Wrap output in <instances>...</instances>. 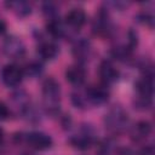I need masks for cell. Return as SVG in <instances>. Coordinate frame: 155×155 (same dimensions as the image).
<instances>
[{
	"instance_id": "9",
	"label": "cell",
	"mask_w": 155,
	"mask_h": 155,
	"mask_svg": "<svg viewBox=\"0 0 155 155\" xmlns=\"http://www.w3.org/2000/svg\"><path fill=\"white\" fill-rule=\"evenodd\" d=\"M25 143L35 150H46L52 147V138L40 131H31L24 136Z\"/></svg>"
},
{
	"instance_id": "5",
	"label": "cell",
	"mask_w": 155,
	"mask_h": 155,
	"mask_svg": "<svg viewBox=\"0 0 155 155\" xmlns=\"http://www.w3.org/2000/svg\"><path fill=\"white\" fill-rule=\"evenodd\" d=\"M92 29L96 35L102 36V38L109 36L113 33V23H111L109 12L105 8H101L98 13L96 15Z\"/></svg>"
},
{
	"instance_id": "13",
	"label": "cell",
	"mask_w": 155,
	"mask_h": 155,
	"mask_svg": "<svg viewBox=\"0 0 155 155\" xmlns=\"http://www.w3.org/2000/svg\"><path fill=\"white\" fill-rule=\"evenodd\" d=\"M151 130H153L151 124L149 121L140 120L134 126H132V128L130 131V134H131V138L134 142H142V140L147 139L150 136Z\"/></svg>"
},
{
	"instance_id": "16",
	"label": "cell",
	"mask_w": 155,
	"mask_h": 155,
	"mask_svg": "<svg viewBox=\"0 0 155 155\" xmlns=\"http://www.w3.org/2000/svg\"><path fill=\"white\" fill-rule=\"evenodd\" d=\"M46 29H47V33H48L52 38L61 39V38H64V36L67 35V29H68V27L65 25V23L61 22L59 18H56V19H51V21L47 22Z\"/></svg>"
},
{
	"instance_id": "11",
	"label": "cell",
	"mask_w": 155,
	"mask_h": 155,
	"mask_svg": "<svg viewBox=\"0 0 155 155\" xmlns=\"http://www.w3.org/2000/svg\"><path fill=\"white\" fill-rule=\"evenodd\" d=\"M65 25L73 30H79L86 23V13L82 8H71L65 15Z\"/></svg>"
},
{
	"instance_id": "4",
	"label": "cell",
	"mask_w": 155,
	"mask_h": 155,
	"mask_svg": "<svg viewBox=\"0 0 155 155\" xmlns=\"http://www.w3.org/2000/svg\"><path fill=\"white\" fill-rule=\"evenodd\" d=\"M85 94H86L88 105H102V104L107 103L110 97L109 88L104 84L88 86L85 90Z\"/></svg>"
},
{
	"instance_id": "22",
	"label": "cell",
	"mask_w": 155,
	"mask_h": 155,
	"mask_svg": "<svg viewBox=\"0 0 155 155\" xmlns=\"http://www.w3.org/2000/svg\"><path fill=\"white\" fill-rule=\"evenodd\" d=\"M138 22H140L142 24L153 28L154 27V16L149 12H142L138 15Z\"/></svg>"
},
{
	"instance_id": "19",
	"label": "cell",
	"mask_w": 155,
	"mask_h": 155,
	"mask_svg": "<svg viewBox=\"0 0 155 155\" xmlns=\"http://www.w3.org/2000/svg\"><path fill=\"white\" fill-rule=\"evenodd\" d=\"M42 71H44L42 63L39 62V61H31L25 65V68L23 70V74L31 78V79H35V78L40 76L42 74Z\"/></svg>"
},
{
	"instance_id": "2",
	"label": "cell",
	"mask_w": 155,
	"mask_h": 155,
	"mask_svg": "<svg viewBox=\"0 0 155 155\" xmlns=\"http://www.w3.org/2000/svg\"><path fill=\"white\" fill-rule=\"evenodd\" d=\"M130 117L121 105H114L104 116V126L111 134L122 133L128 126Z\"/></svg>"
},
{
	"instance_id": "14",
	"label": "cell",
	"mask_w": 155,
	"mask_h": 155,
	"mask_svg": "<svg viewBox=\"0 0 155 155\" xmlns=\"http://www.w3.org/2000/svg\"><path fill=\"white\" fill-rule=\"evenodd\" d=\"M38 53L39 56L45 61L54 59L59 53V47L52 42V41H41L38 46Z\"/></svg>"
},
{
	"instance_id": "24",
	"label": "cell",
	"mask_w": 155,
	"mask_h": 155,
	"mask_svg": "<svg viewBox=\"0 0 155 155\" xmlns=\"http://www.w3.org/2000/svg\"><path fill=\"white\" fill-rule=\"evenodd\" d=\"M8 116H10V109H8V107L2 101H0V121L7 120Z\"/></svg>"
},
{
	"instance_id": "7",
	"label": "cell",
	"mask_w": 155,
	"mask_h": 155,
	"mask_svg": "<svg viewBox=\"0 0 155 155\" xmlns=\"http://www.w3.org/2000/svg\"><path fill=\"white\" fill-rule=\"evenodd\" d=\"M73 56L76 59L78 64L82 65L86 63L92 54V45L86 38H79L73 42V48H71Z\"/></svg>"
},
{
	"instance_id": "8",
	"label": "cell",
	"mask_w": 155,
	"mask_h": 155,
	"mask_svg": "<svg viewBox=\"0 0 155 155\" xmlns=\"http://www.w3.org/2000/svg\"><path fill=\"white\" fill-rule=\"evenodd\" d=\"M23 70L16 64H6L0 73V78L2 82L8 87L18 86L23 80Z\"/></svg>"
},
{
	"instance_id": "10",
	"label": "cell",
	"mask_w": 155,
	"mask_h": 155,
	"mask_svg": "<svg viewBox=\"0 0 155 155\" xmlns=\"http://www.w3.org/2000/svg\"><path fill=\"white\" fill-rule=\"evenodd\" d=\"M98 73H99V78H101L102 84H104L107 86L116 82L119 80V78H120L119 69L110 61H103L99 64Z\"/></svg>"
},
{
	"instance_id": "3",
	"label": "cell",
	"mask_w": 155,
	"mask_h": 155,
	"mask_svg": "<svg viewBox=\"0 0 155 155\" xmlns=\"http://www.w3.org/2000/svg\"><path fill=\"white\" fill-rule=\"evenodd\" d=\"M69 143L78 150H87L96 143L94 130L90 125H84L80 130L69 137Z\"/></svg>"
},
{
	"instance_id": "23",
	"label": "cell",
	"mask_w": 155,
	"mask_h": 155,
	"mask_svg": "<svg viewBox=\"0 0 155 155\" xmlns=\"http://www.w3.org/2000/svg\"><path fill=\"white\" fill-rule=\"evenodd\" d=\"M132 51H133V48L138 45V34H137V31L136 30H133V29H130L128 30V33H127V44H126Z\"/></svg>"
},
{
	"instance_id": "1",
	"label": "cell",
	"mask_w": 155,
	"mask_h": 155,
	"mask_svg": "<svg viewBox=\"0 0 155 155\" xmlns=\"http://www.w3.org/2000/svg\"><path fill=\"white\" fill-rule=\"evenodd\" d=\"M42 101L47 114L54 116L61 108V86L53 78H47L42 82Z\"/></svg>"
},
{
	"instance_id": "15",
	"label": "cell",
	"mask_w": 155,
	"mask_h": 155,
	"mask_svg": "<svg viewBox=\"0 0 155 155\" xmlns=\"http://www.w3.org/2000/svg\"><path fill=\"white\" fill-rule=\"evenodd\" d=\"M11 102L15 107V109L23 115V113L27 110V108L30 105L29 96L24 90H17L11 94Z\"/></svg>"
},
{
	"instance_id": "21",
	"label": "cell",
	"mask_w": 155,
	"mask_h": 155,
	"mask_svg": "<svg viewBox=\"0 0 155 155\" xmlns=\"http://www.w3.org/2000/svg\"><path fill=\"white\" fill-rule=\"evenodd\" d=\"M42 12H44V15L46 16L47 21L59 18L58 7H57L56 4H53V2H44V4H42Z\"/></svg>"
},
{
	"instance_id": "6",
	"label": "cell",
	"mask_w": 155,
	"mask_h": 155,
	"mask_svg": "<svg viewBox=\"0 0 155 155\" xmlns=\"http://www.w3.org/2000/svg\"><path fill=\"white\" fill-rule=\"evenodd\" d=\"M2 50L5 54L12 59H19L25 54V45L24 42L15 35H10L4 40Z\"/></svg>"
},
{
	"instance_id": "20",
	"label": "cell",
	"mask_w": 155,
	"mask_h": 155,
	"mask_svg": "<svg viewBox=\"0 0 155 155\" xmlns=\"http://www.w3.org/2000/svg\"><path fill=\"white\" fill-rule=\"evenodd\" d=\"M71 103L74 104L75 108H79V109H86L87 105H88V102H87L85 91H84V92H81V91L73 92V93H71Z\"/></svg>"
},
{
	"instance_id": "27",
	"label": "cell",
	"mask_w": 155,
	"mask_h": 155,
	"mask_svg": "<svg viewBox=\"0 0 155 155\" xmlns=\"http://www.w3.org/2000/svg\"><path fill=\"white\" fill-rule=\"evenodd\" d=\"M2 140H4V131L2 128H0V144L2 143Z\"/></svg>"
},
{
	"instance_id": "17",
	"label": "cell",
	"mask_w": 155,
	"mask_h": 155,
	"mask_svg": "<svg viewBox=\"0 0 155 155\" xmlns=\"http://www.w3.org/2000/svg\"><path fill=\"white\" fill-rule=\"evenodd\" d=\"M10 10H12L18 17H27L31 13V5L28 1L17 0V1H7L5 4Z\"/></svg>"
},
{
	"instance_id": "26",
	"label": "cell",
	"mask_w": 155,
	"mask_h": 155,
	"mask_svg": "<svg viewBox=\"0 0 155 155\" xmlns=\"http://www.w3.org/2000/svg\"><path fill=\"white\" fill-rule=\"evenodd\" d=\"M5 30H6V23L2 19H0V34L5 33Z\"/></svg>"
},
{
	"instance_id": "18",
	"label": "cell",
	"mask_w": 155,
	"mask_h": 155,
	"mask_svg": "<svg viewBox=\"0 0 155 155\" xmlns=\"http://www.w3.org/2000/svg\"><path fill=\"white\" fill-rule=\"evenodd\" d=\"M111 54L117 61L128 62L132 57V50L127 45H117L111 50Z\"/></svg>"
},
{
	"instance_id": "25",
	"label": "cell",
	"mask_w": 155,
	"mask_h": 155,
	"mask_svg": "<svg viewBox=\"0 0 155 155\" xmlns=\"http://www.w3.org/2000/svg\"><path fill=\"white\" fill-rule=\"evenodd\" d=\"M139 155H155V150H154V147L151 144L149 145H145L140 149V153Z\"/></svg>"
},
{
	"instance_id": "12",
	"label": "cell",
	"mask_w": 155,
	"mask_h": 155,
	"mask_svg": "<svg viewBox=\"0 0 155 155\" xmlns=\"http://www.w3.org/2000/svg\"><path fill=\"white\" fill-rule=\"evenodd\" d=\"M65 79L69 84H71L75 87H80L85 80H86V70L80 64L70 65L65 70Z\"/></svg>"
}]
</instances>
